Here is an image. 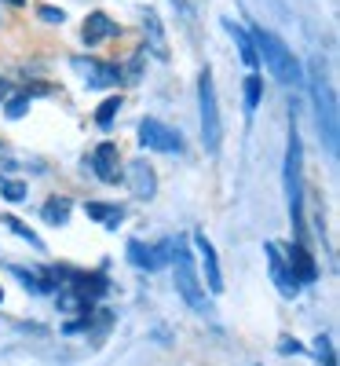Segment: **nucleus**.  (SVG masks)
<instances>
[{
  "label": "nucleus",
  "instance_id": "nucleus-29",
  "mask_svg": "<svg viewBox=\"0 0 340 366\" xmlns=\"http://www.w3.org/2000/svg\"><path fill=\"white\" fill-rule=\"evenodd\" d=\"M8 4H15V8H22V4H26V0H8Z\"/></svg>",
  "mask_w": 340,
  "mask_h": 366
},
{
  "label": "nucleus",
  "instance_id": "nucleus-18",
  "mask_svg": "<svg viewBox=\"0 0 340 366\" xmlns=\"http://www.w3.org/2000/svg\"><path fill=\"white\" fill-rule=\"evenodd\" d=\"M70 198H48L44 202V209H41V217H44V224H51V227H66V220H70Z\"/></svg>",
  "mask_w": 340,
  "mask_h": 366
},
{
  "label": "nucleus",
  "instance_id": "nucleus-7",
  "mask_svg": "<svg viewBox=\"0 0 340 366\" xmlns=\"http://www.w3.org/2000/svg\"><path fill=\"white\" fill-rule=\"evenodd\" d=\"M267 267H271V279L278 286L282 297H296L300 282L293 279V267H289V257H286V246H278V242H267Z\"/></svg>",
  "mask_w": 340,
  "mask_h": 366
},
{
  "label": "nucleus",
  "instance_id": "nucleus-9",
  "mask_svg": "<svg viewBox=\"0 0 340 366\" xmlns=\"http://www.w3.org/2000/svg\"><path fill=\"white\" fill-rule=\"evenodd\" d=\"M129 260L143 271H158L172 260V242H158V246H143V242H129Z\"/></svg>",
  "mask_w": 340,
  "mask_h": 366
},
{
  "label": "nucleus",
  "instance_id": "nucleus-6",
  "mask_svg": "<svg viewBox=\"0 0 340 366\" xmlns=\"http://www.w3.org/2000/svg\"><path fill=\"white\" fill-rule=\"evenodd\" d=\"M139 143L146 150H161V154H179L183 150V136L176 129H169L158 117H143L139 121Z\"/></svg>",
  "mask_w": 340,
  "mask_h": 366
},
{
  "label": "nucleus",
  "instance_id": "nucleus-27",
  "mask_svg": "<svg viewBox=\"0 0 340 366\" xmlns=\"http://www.w3.org/2000/svg\"><path fill=\"white\" fill-rule=\"evenodd\" d=\"M8 96H11V84H8V81H4V77H0V103H4V99H8Z\"/></svg>",
  "mask_w": 340,
  "mask_h": 366
},
{
  "label": "nucleus",
  "instance_id": "nucleus-30",
  "mask_svg": "<svg viewBox=\"0 0 340 366\" xmlns=\"http://www.w3.org/2000/svg\"><path fill=\"white\" fill-rule=\"evenodd\" d=\"M0 300H4V290H0Z\"/></svg>",
  "mask_w": 340,
  "mask_h": 366
},
{
  "label": "nucleus",
  "instance_id": "nucleus-14",
  "mask_svg": "<svg viewBox=\"0 0 340 366\" xmlns=\"http://www.w3.org/2000/svg\"><path fill=\"white\" fill-rule=\"evenodd\" d=\"M286 257H289V267H293V279H296L300 286L319 279V264H315V257H311V253H307V249L300 246V242L286 249Z\"/></svg>",
  "mask_w": 340,
  "mask_h": 366
},
{
  "label": "nucleus",
  "instance_id": "nucleus-20",
  "mask_svg": "<svg viewBox=\"0 0 340 366\" xmlns=\"http://www.w3.org/2000/svg\"><path fill=\"white\" fill-rule=\"evenodd\" d=\"M0 194L8 202H26V183L22 179H0Z\"/></svg>",
  "mask_w": 340,
  "mask_h": 366
},
{
  "label": "nucleus",
  "instance_id": "nucleus-15",
  "mask_svg": "<svg viewBox=\"0 0 340 366\" xmlns=\"http://www.w3.org/2000/svg\"><path fill=\"white\" fill-rule=\"evenodd\" d=\"M114 34H117V22H114L106 11H91V15L84 19V29H81L84 44H99V41H106V37H114Z\"/></svg>",
  "mask_w": 340,
  "mask_h": 366
},
{
  "label": "nucleus",
  "instance_id": "nucleus-2",
  "mask_svg": "<svg viewBox=\"0 0 340 366\" xmlns=\"http://www.w3.org/2000/svg\"><path fill=\"white\" fill-rule=\"evenodd\" d=\"M172 271H176V293L187 300L198 315H212V304H209V297H205V282L198 279L194 253L187 249V242L172 246Z\"/></svg>",
  "mask_w": 340,
  "mask_h": 366
},
{
  "label": "nucleus",
  "instance_id": "nucleus-3",
  "mask_svg": "<svg viewBox=\"0 0 340 366\" xmlns=\"http://www.w3.org/2000/svg\"><path fill=\"white\" fill-rule=\"evenodd\" d=\"M286 194H289V212H293V227H304L300 205H304V143L296 132V121L289 125V147H286Z\"/></svg>",
  "mask_w": 340,
  "mask_h": 366
},
{
  "label": "nucleus",
  "instance_id": "nucleus-13",
  "mask_svg": "<svg viewBox=\"0 0 340 366\" xmlns=\"http://www.w3.org/2000/svg\"><path fill=\"white\" fill-rule=\"evenodd\" d=\"M143 34H146V48L143 51H150L154 59H169V37H165V26H161V19H158L154 8L143 11Z\"/></svg>",
  "mask_w": 340,
  "mask_h": 366
},
{
  "label": "nucleus",
  "instance_id": "nucleus-21",
  "mask_svg": "<svg viewBox=\"0 0 340 366\" xmlns=\"http://www.w3.org/2000/svg\"><path fill=\"white\" fill-rule=\"evenodd\" d=\"M4 224H8V227H11V231H15L19 238H26V242H29V246H37V249H41V238H37L34 231H29V227H26L22 220H15V217H4Z\"/></svg>",
  "mask_w": 340,
  "mask_h": 366
},
{
  "label": "nucleus",
  "instance_id": "nucleus-22",
  "mask_svg": "<svg viewBox=\"0 0 340 366\" xmlns=\"http://www.w3.org/2000/svg\"><path fill=\"white\" fill-rule=\"evenodd\" d=\"M117 110H121V99L114 96V99H106V103L99 107V114H96V121H99V125L106 129V125H110V121H114V114H117Z\"/></svg>",
  "mask_w": 340,
  "mask_h": 366
},
{
  "label": "nucleus",
  "instance_id": "nucleus-8",
  "mask_svg": "<svg viewBox=\"0 0 340 366\" xmlns=\"http://www.w3.org/2000/svg\"><path fill=\"white\" fill-rule=\"evenodd\" d=\"M74 70L84 77V84L88 88H114L117 81H121V70L117 66H110V63H99V59H74Z\"/></svg>",
  "mask_w": 340,
  "mask_h": 366
},
{
  "label": "nucleus",
  "instance_id": "nucleus-19",
  "mask_svg": "<svg viewBox=\"0 0 340 366\" xmlns=\"http://www.w3.org/2000/svg\"><path fill=\"white\" fill-rule=\"evenodd\" d=\"M260 96H264V77L249 74V77H245V114H253L260 107Z\"/></svg>",
  "mask_w": 340,
  "mask_h": 366
},
{
  "label": "nucleus",
  "instance_id": "nucleus-26",
  "mask_svg": "<svg viewBox=\"0 0 340 366\" xmlns=\"http://www.w3.org/2000/svg\"><path fill=\"white\" fill-rule=\"evenodd\" d=\"M278 352H286V355H289V352H304V345H300L296 337H282V341H278Z\"/></svg>",
  "mask_w": 340,
  "mask_h": 366
},
{
  "label": "nucleus",
  "instance_id": "nucleus-25",
  "mask_svg": "<svg viewBox=\"0 0 340 366\" xmlns=\"http://www.w3.org/2000/svg\"><path fill=\"white\" fill-rule=\"evenodd\" d=\"M37 15H41L44 22H51V26L66 22V15H63V11H59V8H48V4H41V8H37Z\"/></svg>",
  "mask_w": 340,
  "mask_h": 366
},
{
  "label": "nucleus",
  "instance_id": "nucleus-10",
  "mask_svg": "<svg viewBox=\"0 0 340 366\" xmlns=\"http://www.w3.org/2000/svg\"><path fill=\"white\" fill-rule=\"evenodd\" d=\"M121 179L129 183V191L143 202H150L154 194H158V176H154V165L150 162H132L129 172H121Z\"/></svg>",
  "mask_w": 340,
  "mask_h": 366
},
{
  "label": "nucleus",
  "instance_id": "nucleus-24",
  "mask_svg": "<svg viewBox=\"0 0 340 366\" xmlns=\"http://www.w3.org/2000/svg\"><path fill=\"white\" fill-rule=\"evenodd\" d=\"M315 355H319L326 366H336V355H333V345H329V337H315Z\"/></svg>",
  "mask_w": 340,
  "mask_h": 366
},
{
  "label": "nucleus",
  "instance_id": "nucleus-1",
  "mask_svg": "<svg viewBox=\"0 0 340 366\" xmlns=\"http://www.w3.org/2000/svg\"><path fill=\"white\" fill-rule=\"evenodd\" d=\"M253 44H256V55L264 59V66L271 70L274 81H282V84H300V63H296V55L289 51V44L282 37H274L271 29H253Z\"/></svg>",
  "mask_w": 340,
  "mask_h": 366
},
{
  "label": "nucleus",
  "instance_id": "nucleus-28",
  "mask_svg": "<svg viewBox=\"0 0 340 366\" xmlns=\"http://www.w3.org/2000/svg\"><path fill=\"white\" fill-rule=\"evenodd\" d=\"M176 4L183 8V15H191V0H176Z\"/></svg>",
  "mask_w": 340,
  "mask_h": 366
},
{
  "label": "nucleus",
  "instance_id": "nucleus-16",
  "mask_svg": "<svg viewBox=\"0 0 340 366\" xmlns=\"http://www.w3.org/2000/svg\"><path fill=\"white\" fill-rule=\"evenodd\" d=\"M84 212H88V217L96 220L99 227H106V231H114L121 220H125V209H121V205H106V202H88Z\"/></svg>",
  "mask_w": 340,
  "mask_h": 366
},
{
  "label": "nucleus",
  "instance_id": "nucleus-17",
  "mask_svg": "<svg viewBox=\"0 0 340 366\" xmlns=\"http://www.w3.org/2000/svg\"><path fill=\"white\" fill-rule=\"evenodd\" d=\"M227 34L234 37V44H238V51H241V63H245V66H256V63H260V55H256L253 37L245 34V29H241L238 22H231V19H227Z\"/></svg>",
  "mask_w": 340,
  "mask_h": 366
},
{
  "label": "nucleus",
  "instance_id": "nucleus-11",
  "mask_svg": "<svg viewBox=\"0 0 340 366\" xmlns=\"http://www.w3.org/2000/svg\"><path fill=\"white\" fill-rule=\"evenodd\" d=\"M194 249H198V257H201V264H205V282H209V293H224V271H220V257H216V249H212V242L201 234V231H194Z\"/></svg>",
  "mask_w": 340,
  "mask_h": 366
},
{
  "label": "nucleus",
  "instance_id": "nucleus-5",
  "mask_svg": "<svg viewBox=\"0 0 340 366\" xmlns=\"http://www.w3.org/2000/svg\"><path fill=\"white\" fill-rule=\"evenodd\" d=\"M311 99L319 107V129H322V139L329 147V154L336 158V139H340V129H336V96H333V88L329 81L322 77L319 66H311Z\"/></svg>",
  "mask_w": 340,
  "mask_h": 366
},
{
  "label": "nucleus",
  "instance_id": "nucleus-12",
  "mask_svg": "<svg viewBox=\"0 0 340 366\" xmlns=\"http://www.w3.org/2000/svg\"><path fill=\"white\" fill-rule=\"evenodd\" d=\"M91 169H96V176L103 183H117L121 179V154L114 143H99L96 150H91Z\"/></svg>",
  "mask_w": 340,
  "mask_h": 366
},
{
  "label": "nucleus",
  "instance_id": "nucleus-4",
  "mask_svg": "<svg viewBox=\"0 0 340 366\" xmlns=\"http://www.w3.org/2000/svg\"><path fill=\"white\" fill-rule=\"evenodd\" d=\"M198 107H201V143H205L209 154H216V150H220V139H224V121H220V103H216V88H212L209 66L198 77Z\"/></svg>",
  "mask_w": 340,
  "mask_h": 366
},
{
  "label": "nucleus",
  "instance_id": "nucleus-23",
  "mask_svg": "<svg viewBox=\"0 0 340 366\" xmlns=\"http://www.w3.org/2000/svg\"><path fill=\"white\" fill-rule=\"evenodd\" d=\"M26 110H29V96H11V99H8V117H11V121L26 117Z\"/></svg>",
  "mask_w": 340,
  "mask_h": 366
}]
</instances>
